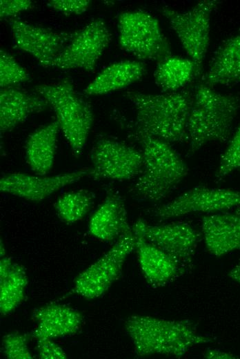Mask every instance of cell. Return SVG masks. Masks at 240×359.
Instances as JSON below:
<instances>
[{"mask_svg": "<svg viewBox=\"0 0 240 359\" xmlns=\"http://www.w3.org/2000/svg\"><path fill=\"white\" fill-rule=\"evenodd\" d=\"M130 135L140 145L143 167L131 192L151 201L165 199L187 175L186 162L170 144L130 126Z\"/></svg>", "mask_w": 240, "mask_h": 359, "instance_id": "6da1fadb", "label": "cell"}, {"mask_svg": "<svg viewBox=\"0 0 240 359\" xmlns=\"http://www.w3.org/2000/svg\"><path fill=\"white\" fill-rule=\"evenodd\" d=\"M126 95L136 110V127L169 144L186 141L193 100L190 91L159 95L128 91Z\"/></svg>", "mask_w": 240, "mask_h": 359, "instance_id": "7a4b0ae2", "label": "cell"}, {"mask_svg": "<svg viewBox=\"0 0 240 359\" xmlns=\"http://www.w3.org/2000/svg\"><path fill=\"white\" fill-rule=\"evenodd\" d=\"M125 329L139 357L159 354L180 358L191 347L212 340L199 333L188 320H170L134 315L126 319Z\"/></svg>", "mask_w": 240, "mask_h": 359, "instance_id": "3957f363", "label": "cell"}, {"mask_svg": "<svg viewBox=\"0 0 240 359\" xmlns=\"http://www.w3.org/2000/svg\"><path fill=\"white\" fill-rule=\"evenodd\" d=\"M240 108V99L220 93L204 83L196 86L187 124L189 153L210 142H226Z\"/></svg>", "mask_w": 240, "mask_h": 359, "instance_id": "277c9868", "label": "cell"}, {"mask_svg": "<svg viewBox=\"0 0 240 359\" xmlns=\"http://www.w3.org/2000/svg\"><path fill=\"white\" fill-rule=\"evenodd\" d=\"M37 93L52 107L60 129L74 155L81 153L93 122L90 106L67 79L35 86Z\"/></svg>", "mask_w": 240, "mask_h": 359, "instance_id": "5b68a950", "label": "cell"}, {"mask_svg": "<svg viewBox=\"0 0 240 359\" xmlns=\"http://www.w3.org/2000/svg\"><path fill=\"white\" fill-rule=\"evenodd\" d=\"M117 26L121 48L138 59L159 63L172 55L159 21L148 12H123L118 16Z\"/></svg>", "mask_w": 240, "mask_h": 359, "instance_id": "8992f818", "label": "cell"}, {"mask_svg": "<svg viewBox=\"0 0 240 359\" xmlns=\"http://www.w3.org/2000/svg\"><path fill=\"white\" fill-rule=\"evenodd\" d=\"M219 1H199L187 11L180 12L168 6L161 8L162 14L177 35L181 46L201 73L209 44L210 17Z\"/></svg>", "mask_w": 240, "mask_h": 359, "instance_id": "52a82bcc", "label": "cell"}, {"mask_svg": "<svg viewBox=\"0 0 240 359\" xmlns=\"http://www.w3.org/2000/svg\"><path fill=\"white\" fill-rule=\"evenodd\" d=\"M134 249L135 236L132 229L78 275L74 282V291L87 300L102 295L119 278L126 258Z\"/></svg>", "mask_w": 240, "mask_h": 359, "instance_id": "ba28073f", "label": "cell"}, {"mask_svg": "<svg viewBox=\"0 0 240 359\" xmlns=\"http://www.w3.org/2000/svg\"><path fill=\"white\" fill-rule=\"evenodd\" d=\"M110 39L111 34L104 21L94 19L83 28L72 32L68 44L48 67L92 71Z\"/></svg>", "mask_w": 240, "mask_h": 359, "instance_id": "9c48e42d", "label": "cell"}, {"mask_svg": "<svg viewBox=\"0 0 240 359\" xmlns=\"http://www.w3.org/2000/svg\"><path fill=\"white\" fill-rule=\"evenodd\" d=\"M132 229L181 265L192 261L203 238L201 233L183 222L150 224L139 219Z\"/></svg>", "mask_w": 240, "mask_h": 359, "instance_id": "30bf717a", "label": "cell"}, {"mask_svg": "<svg viewBox=\"0 0 240 359\" xmlns=\"http://www.w3.org/2000/svg\"><path fill=\"white\" fill-rule=\"evenodd\" d=\"M234 207H240L239 191L199 186L155 207L151 214L161 220H167L191 213H216Z\"/></svg>", "mask_w": 240, "mask_h": 359, "instance_id": "8fae6325", "label": "cell"}, {"mask_svg": "<svg viewBox=\"0 0 240 359\" xmlns=\"http://www.w3.org/2000/svg\"><path fill=\"white\" fill-rule=\"evenodd\" d=\"M91 177L123 181L139 175L143 167L141 151L123 142L101 139L91 152Z\"/></svg>", "mask_w": 240, "mask_h": 359, "instance_id": "7c38bea8", "label": "cell"}, {"mask_svg": "<svg viewBox=\"0 0 240 359\" xmlns=\"http://www.w3.org/2000/svg\"><path fill=\"white\" fill-rule=\"evenodd\" d=\"M92 168L46 176L12 173L3 175L0 180V191L26 200L41 202L63 187L72 184L84 177H91Z\"/></svg>", "mask_w": 240, "mask_h": 359, "instance_id": "4fadbf2b", "label": "cell"}, {"mask_svg": "<svg viewBox=\"0 0 240 359\" xmlns=\"http://www.w3.org/2000/svg\"><path fill=\"white\" fill-rule=\"evenodd\" d=\"M9 24L15 45L44 67L59 55L72 36L71 32H55L17 19H10Z\"/></svg>", "mask_w": 240, "mask_h": 359, "instance_id": "5bb4252c", "label": "cell"}, {"mask_svg": "<svg viewBox=\"0 0 240 359\" xmlns=\"http://www.w3.org/2000/svg\"><path fill=\"white\" fill-rule=\"evenodd\" d=\"M201 233L208 251L215 256L240 250V210L204 216Z\"/></svg>", "mask_w": 240, "mask_h": 359, "instance_id": "9a60e30c", "label": "cell"}, {"mask_svg": "<svg viewBox=\"0 0 240 359\" xmlns=\"http://www.w3.org/2000/svg\"><path fill=\"white\" fill-rule=\"evenodd\" d=\"M88 229L92 236L104 242L117 240L132 230L125 204L117 192L108 191L104 201L92 215Z\"/></svg>", "mask_w": 240, "mask_h": 359, "instance_id": "2e32d148", "label": "cell"}, {"mask_svg": "<svg viewBox=\"0 0 240 359\" xmlns=\"http://www.w3.org/2000/svg\"><path fill=\"white\" fill-rule=\"evenodd\" d=\"M133 233L139 264L145 279L150 285H165L180 275L182 265L146 240L141 234L134 231Z\"/></svg>", "mask_w": 240, "mask_h": 359, "instance_id": "e0dca14e", "label": "cell"}, {"mask_svg": "<svg viewBox=\"0 0 240 359\" xmlns=\"http://www.w3.org/2000/svg\"><path fill=\"white\" fill-rule=\"evenodd\" d=\"M50 105L41 95L10 86L0 90L1 134L11 131L32 114L44 110Z\"/></svg>", "mask_w": 240, "mask_h": 359, "instance_id": "ac0fdd59", "label": "cell"}, {"mask_svg": "<svg viewBox=\"0 0 240 359\" xmlns=\"http://www.w3.org/2000/svg\"><path fill=\"white\" fill-rule=\"evenodd\" d=\"M33 318L37 323L32 333L35 340L73 335L79 330L83 321L79 311L60 304H50L36 309Z\"/></svg>", "mask_w": 240, "mask_h": 359, "instance_id": "d6986e66", "label": "cell"}, {"mask_svg": "<svg viewBox=\"0 0 240 359\" xmlns=\"http://www.w3.org/2000/svg\"><path fill=\"white\" fill-rule=\"evenodd\" d=\"M144 63L125 60L112 64L101 70L83 90L87 95H105L139 81L146 73Z\"/></svg>", "mask_w": 240, "mask_h": 359, "instance_id": "ffe728a7", "label": "cell"}, {"mask_svg": "<svg viewBox=\"0 0 240 359\" xmlns=\"http://www.w3.org/2000/svg\"><path fill=\"white\" fill-rule=\"evenodd\" d=\"M60 129L57 120L31 133L26 143V161L37 175H45L52 168Z\"/></svg>", "mask_w": 240, "mask_h": 359, "instance_id": "44dd1931", "label": "cell"}, {"mask_svg": "<svg viewBox=\"0 0 240 359\" xmlns=\"http://www.w3.org/2000/svg\"><path fill=\"white\" fill-rule=\"evenodd\" d=\"M240 78V35L225 41L214 52L203 82L211 87L229 84Z\"/></svg>", "mask_w": 240, "mask_h": 359, "instance_id": "7402d4cb", "label": "cell"}, {"mask_svg": "<svg viewBox=\"0 0 240 359\" xmlns=\"http://www.w3.org/2000/svg\"><path fill=\"white\" fill-rule=\"evenodd\" d=\"M153 76L156 85L163 92L172 93L185 86L198 73L190 58L171 55L157 63Z\"/></svg>", "mask_w": 240, "mask_h": 359, "instance_id": "603a6c76", "label": "cell"}, {"mask_svg": "<svg viewBox=\"0 0 240 359\" xmlns=\"http://www.w3.org/2000/svg\"><path fill=\"white\" fill-rule=\"evenodd\" d=\"M28 284V277L24 268L13 263L8 275L0 280V312L7 315L21 304Z\"/></svg>", "mask_w": 240, "mask_h": 359, "instance_id": "cb8c5ba5", "label": "cell"}, {"mask_svg": "<svg viewBox=\"0 0 240 359\" xmlns=\"http://www.w3.org/2000/svg\"><path fill=\"white\" fill-rule=\"evenodd\" d=\"M94 197L92 192L85 189L62 195L55 203L59 217L66 224H72L81 220L90 211Z\"/></svg>", "mask_w": 240, "mask_h": 359, "instance_id": "d4e9b609", "label": "cell"}, {"mask_svg": "<svg viewBox=\"0 0 240 359\" xmlns=\"http://www.w3.org/2000/svg\"><path fill=\"white\" fill-rule=\"evenodd\" d=\"M30 81V75L12 56L0 52V86L1 88Z\"/></svg>", "mask_w": 240, "mask_h": 359, "instance_id": "484cf974", "label": "cell"}, {"mask_svg": "<svg viewBox=\"0 0 240 359\" xmlns=\"http://www.w3.org/2000/svg\"><path fill=\"white\" fill-rule=\"evenodd\" d=\"M240 168V126L230 139L221 157L215 177L221 180L231 172Z\"/></svg>", "mask_w": 240, "mask_h": 359, "instance_id": "4316f807", "label": "cell"}, {"mask_svg": "<svg viewBox=\"0 0 240 359\" xmlns=\"http://www.w3.org/2000/svg\"><path fill=\"white\" fill-rule=\"evenodd\" d=\"M30 336L19 332L9 333L2 338L1 350L9 359H32L28 344Z\"/></svg>", "mask_w": 240, "mask_h": 359, "instance_id": "83f0119b", "label": "cell"}, {"mask_svg": "<svg viewBox=\"0 0 240 359\" xmlns=\"http://www.w3.org/2000/svg\"><path fill=\"white\" fill-rule=\"evenodd\" d=\"M90 1L88 0H52L48 2L49 7L65 14H80L86 12Z\"/></svg>", "mask_w": 240, "mask_h": 359, "instance_id": "f1b7e54d", "label": "cell"}, {"mask_svg": "<svg viewBox=\"0 0 240 359\" xmlns=\"http://www.w3.org/2000/svg\"><path fill=\"white\" fill-rule=\"evenodd\" d=\"M37 351L41 359H66L67 355L63 349L52 338H41L36 339Z\"/></svg>", "mask_w": 240, "mask_h": 359, "instance_id": "f546056e", "label": "cell"}, {"mask_svg": "<svg viewBox=\"0 0 240 359\" xmlns=\"http://www.w3.org/2000/svg\"><path fill=\"white\" fill-rule=\"evenodd\" d=\"M32 7L30 0H1L0 17L1 19L14 17Z\"/></svg>", "mask_w": 240, "mask_h": 359, "instance_id": "4dcf8cb0", "label": "cell"}, {"mask_svg": "<svg viewBox=\"0 0 240 359\" xmlns=\"http://www.w3.org/2000/svg\"><path fill=\"white\" fill-rule=\"evenodd\" d=\"M204 358L209 359H230L236 358L233 354L219 349H208L204 353Z\"/></svg>", "mask_w": 240, "mask_h": 359, "instance_id": "1f68e13d", "label": "cell"}, {"mask_svg": "<svg viewBox=\"0 0 240 359\" xmlns=\"http://www.w3.org/2000/svg\"><path fill=\"white\" fill-rule=\"evenodd\" d=\"M13 263L8 257L3 256L0 260V280L6 278L10 273Z\"/></svg>", "mask_w": 240, "mask_h": 359, "instance_id": "d6a6232c", "label": "cell"}, {"mask_svg": "<svg viewBox=\"0 0 240 359\" xmlns=\"http://www.w3.org/2000/svg\"><path fill=\"white\" fill-rule=\"evenodd\" d=\"M228 275L233 280L240 283V262L232 268Z\"/></svg>", "mask_w": 240, "mask_h": 359, "instance_id": "836d02e7", "label": "cell"}, {"mask_svg": "<svg viewBox=\"0 0 240 359\" xmlns=\"http://www.w3.org/2000/svg\"><path fill=\"white\" fill-rule=\"evenodd\" d=\"M5 256V250L4 246L2 244V241H1V258Z\"/></svg>", "mask_w": 240, "mask_h": 359, "instance_id": "e575fe53", "label": "cell"}, {"mask_svg": "<svg viewBox=\"0 0 240 359\" xmlns=\"http://www.w3.org/2000/svg\"><path fill=\"white\" fill-rule=\"evenodd\" d=\"M239 81H240V78H239Z\"/></svg>", "mask_w": 240, "mask_h": 359, "instance_id": "d590c367", "label": "cell"}]
</instances>
